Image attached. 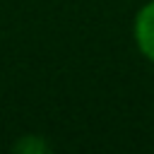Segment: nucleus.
I'll list each match as a JSON object with an SVG mask.
<instances>
[{"instance_id":"nucleus-1","label":"nucleus","mask_w":154,"mask_h":154,"mask_svg":"<svg viewBox=\"0 0 154 154\" xmlns=\"http://www.w3.org/2000/svg\"><path fill=\"white\" fill-rule=\"evenodd\" d=\"M132 36H135L137 51L154 65V0H147L137 10L135 24H132Z\"/></svg>"},{"instance_id":"nucleus-2","label":"nucleus","mask_w":154,"mask_h":154,"mask_svg":"<svg viewBox=\"0 0 154 154\" xmlns=\"http://www.w3.org/2000/svg\"><path fill=\"white\" fill-rule=\"evenodd\" d=\"M14 149L26 152V154H43V152H48V144L36 135H24L19 142H14Z\"/></svg>"}]
</instances>
